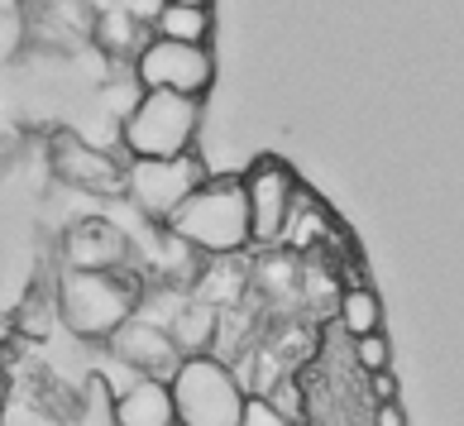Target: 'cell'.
<instances>
[{"instance_id":"1","label":"cell","mask_w":464,"mask_h":426,"mask_svg":"<svg viewBox=\"0 0 464 426\" xmlns=\"http://www.w3.org/2000/svg\"><path fill=\"white\" fill-rule=\"evenodd\" d=\"M163 230L178 245L206 254V259H230L249 249V216H245V192L239 178H206L192 187L173 211L163 216Z\"/></svg>"},{"instance_id":"2","label":"cell","mask_w":464,"mask_h":426,"mask_svg":"<svg viewBox=\"0 0 464 426\" xmlns=\"http://www.w3.org/2000/svg\"><path fill=\"white\" fill-rule=\"evenodd\" d=\"M140 312V293L120 268H67L58 278V316L77 340H111Z\"/></svg>"},{"instance_id":"3","label":"cell","mask_w":464,"mask_h":426,"mask_svg":"<svg viewBox=\"0 0 464 426\" xmlns=\"http://www.w3.org/2000/svg\"><path fill=\"white\" fill-rule=\"evenodd\" d=\"M168 398H173V421L182 426H235L249 393L226 360L182 354L178 373L168 379Z\"/></svg>"},{"instance_id":"4","label":"cell","mask_w":464,"mask_h":426,"mask_svg":"<svg viewBox=\"0 0 464 426\" xmlns=\"http://www.w3.org/2000/svg\"><path fill=\"white\" fill-rule=\"evenodd\" d=\"M201 130V101L178 92H140V101L125 111L120 140L130 159H173V153L197 149Z\"/></svg>"},{"instance_id":"5","label":"cell","mask_w":464,"mask_h":426,"mask_svg":"<svg viewBox=\"0 0 464 426\" xmlns=\"http://www.w3.org/2000/svg\"><path fill=\"white\" fill-rule=\"evenodd\" d=\"M134 82H140V92H178V96L201 101L216 87L211 44L149 39V44L134 48Z\"/></svg>"},{"instance_id":"6","label":"cell","mask_w":464,"mask_h":426,"mask_svg":"<svg viewBox=\"0 0 464 426\" xmlns=\"http://www.w3.org/2000/svg\"><path fill=\"white\" fill-rule=\"evenodd\" d=\"M206 178L211 173H206V163L197 159V149H187V153H173V159H130L125 163V187H120V192H125L144 216L163 220Z\"/></svg>"},{"instance_id":"7","label":"cell","mask_w":464,"mask_h":426,"mask_svg":"<svg viewBox=\"0 0 464 426\" xmlns=\"http://www.w3.org/2000/svg\"><path fill=\"white\" fill-rule=\"evenodd\" d=\"M239 192H245V216H249V245H278L292 197H297L292 168L283 159H273V153H259L239 173Z\"/></svg>"},{"instance_id":"8","label":"cell","mask_w":464,"mask_h":426,"mask_svg":"<svg viewBox=\"0 0 464 426\" xmlns=\"http://www.w3.org/2000/svg\"><path fill=\"white\" fill-rule=\"evenodd\" d=\"M48 163H53V173H58L67 187H82V192H101V197H111V192H120V187H125V163H120L115 153L96 149L92 140L72 134V130L53 134Z\"/></svg>"},{"instance_id":"9","label":"cell","mask_w":464,"mask_h":426,"mask_svg":"<svg viewBox=\"0 0 464 426\" xmlns=\"http://www.w3.org/2000/svg\"><path fill=\"white\" fill-rule=\"evenodd\" d=\"M106 345L125 360L140 379H159V383H168L178 373V364H182V350H178V340H173V331L168 326H159V321H149L144 312H134L125 326H120Z\"/></svg>"},{"instance_id":"10","label":"cell","mask_w":464,"mask_h":426,"mask_svg":"<svg viewBox=\"0 0 464 426\" xmlns=\"http://www.w3.org/2000/svg\"><path fill=\"white\" fill-rule=\"evenodd\" d=\"M130 259V240L111 220H82L67 235V268H120Z\"/></svg>"},{"instance_id":"11","label":"cell","mask_w":464,"mask_h":426,"mask_svg":"<svg viewBox=\"0 0 464 426\" xmlns=\"http://www.w3.org/2000/svg\"><path fill=\"white\" fill-rule=\"evenodd\" d=\"M111 417L115 426H178L168 383L159 379H134L125 393H111Z\"/></svg>"},{"instance_id":"12","label":"cell","mask_w":464,"mask_h":426,"mask_svg":"<svg viewBox=\"0 0 464 426\" xmlns=\"http://www.w3.org/2000/svg\"><path fill=\"white\" fill-rule=\"evenodd\" d=\"M153 39H173V44H211L216 15L211 0H163L153 15Z\"/></svg>"},{"instance_id":"13","label":"cell","mask_w":464,"mask_h":426,"mask_svg":"<svg viewBox=\"0 0 464 426\" xmlns=\"http://www.w3.org/2000/svg\"><path fill=\"white\" fill-rule=\"evenodd\" d=\"M335 316H340V331H345L350 340L383 331V302H378V293H373V287H364V283H354V287L340 293Z\"/></svg>"},{"instance_id":"14","label":"cell","mask_w":464,"mask_h":426,"mask_svg":"<svg viewBox=\"0 0 464 426\" xmlns=\"http://www.w3.org/2000/svg\"><path fill=\"white\" fill-rule=\"evenodd\" d=\"M72 426H115V417H111V388H106V379H92V388H87V402H82V412H77V421Z\"/></svg>"},{"instance_id":"15","label":"cell","mask_w":464,"mask_h":426,"mask_svg":"<svg viewBox=\"0 0 464 426\" xmlns=\"http://www.w3.org/2000/svg\"><path fill=\"white\" fill-rule=\"evenodd\" d=\"M354 364L373 373V369H392V345H388V335L383 331H373V335H359L354 340Z\"/></svg>"},{"instance_id":"16","label":"cell","mask_w":464,"mask_h":426,"mask_svg":"<svg viewBox=\"0 0 464 426\" xmlns=\"http://www.w3.org/2000/svg\"><path fill=\"white\" fill-rule=\"evenodd\" d=\"M235 426H297V421H287V417H283L268 398L249 393V398H245V407H239V421H235Z\"/></svg>"},{"instance_id":"17","label":"cell","mask_w":464,"mask_h":426,"mask_svg":"<svg viewBox=\"0 0 464 426\" xmlns=\"http://www.w3.org/2000/svg\"><path fill=\"white\" fill-rule=\"evenodd\" d=\"M369 393L378 402H398V373H392V369H373L369 373Z\"/></svg>"},{"instance_id":"18","label":"cell","mask_w":464,"mask_h":426,"mask_svg":"<svg viewBox=\"0 0 464 426\" xmlns=\"http://www.w3.org/2000/svg\"><path fill=\"white\" fill-rule=\"evenodd\" d=\"M159 5H163V0H120V10H125L134 24H149L153 15H159Z\"/></svg>"},{"instance_id":"19","label":"cell","mask_w":464,"mask_h":426,"mask_svg":"<svg viewBox=\"0 0 464 426\" xmlns=\"http://www.w3.org/2000/svg\"><path fill=\"white\" fill-rule=\"evenodd\" d=\"M373 426H407V412L398 402H378L373 407Z\"/></svg>"},{"instance_id":"20","label":"cell","mask_w":464,"mask_h":426,"mask_svg":"<svg viewBox=\"0 0 464 426\" xmlns=\"http://www.w3.org/2000/svg\"><path fill=\"white\" fill-rule=\"evenodd\" d=\"M10 5H20V0H0V10H10Z\"/></svg>"}]
</instances>
